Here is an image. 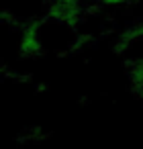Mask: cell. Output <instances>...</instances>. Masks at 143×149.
<instances>
[{"instance_id": "obj_1", "label": "cell", "mask_w": 143, "mask_h": 149, "mask_svg": "<svg viewBox=\"0 0 143 149\" xmlns=\"http://www.w3.org/2000/svg\"><path fill=\"white\" fill-rule=\"evenodd\" d=\"M37 25H29L25 31H23V35H21V51L23 53H27V55H31V53H37L39 51V33H37Z\"/></svg>"}, {"instance_id": "obj_2", "label": "cell", "mask_w": 143, "mask_h": 149, "mask_svg": "<svg viewBox=\"0 0 143 149\" xmlns=\"http://www.w3.org/2000/svg\"><path fill=\"white\" fill-rule=\"evenodd\" d=\"M141 96H143V86H141Z\"/></svg>"}]
</instances>
